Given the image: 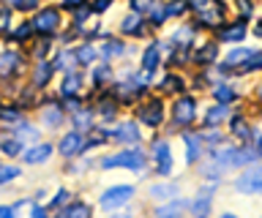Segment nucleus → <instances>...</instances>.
Returning a JSON list of instances; mask_svg holds the SVG:
<instances>
[{
  "mask_svg": "<svg viewBox=\"0 0 262 218\" xmlns=\"http://www.w3.org/2000/svg\"><path fill=\"white\" fill-rule=\"evenodd\" d=\"M139 120L147 126H159L161 123V101H150L139 109Z\"/></svg>",
  "mask_w": 262,
  "mask_h": 218,
  "instance_id": "6e6552de",
  "label": "nucleus"
},
{
  "mask_svg": "<svg viewBox=\"0 0 262 218\" xmlns=\"http://www.w3.org/2000/svg\"><path fill=\"white\" fill-rule=\"evenodd\" d=\"M82 3V0H66V3L63 6H69V9H77V6Z\"/></svg>",
  "mask_w": 262,
  "mask_h": 218,
  "instance_id": "58836bf2",
  "label": "nucleus"
},
{
  "mask_svg": "<svg viewBox=\"0 0 262 218\" xmlns=\"http://www.w3.org/2000/svg\"><path fill=\"white\" fill-rule=\"evenodd\" d=\"M69 199H71V193H69V191H57V197H55L52 205H63V202H69Z\"/></svg>",
  "mask_w": 262,
  "mask_h": 218,
  "instance_id": "c9c22d12",
  "label": "nucleus"
},
{
  "mask_svg": "<svg viewBox=\"0 0 262 218\" xmlns=\"http://www.w3.org/2000/svg\"><path fill=\"white\" fill-rule=\"evenodd\" d=\"M110 3H112V0H96L93 9H96V11H104V9H110Z\"/></svg>",
  "mask_w": 262,
  "mask_h": 218,
  "instance_id": "4c0bfd02",
  "label": "nucleus"
},
{
  "mask_svg": "<svg viewBox=\"0 0 262 218\" xmlns=\"http://www.w3.org/2000/svg\"><path fill=\"white\" fill-rule=\"evenodd\" d=\"M112 139H118V142H137V139H139V134H137V128L131 126V123H123L118 131L112 134Z\"/></svg>",
  "mask_w": 262,
  "mask_h": 218,
  "instance_id": "9b49d317",
  "label": "nucleus"
},
{
  "mask_svg": "<svg viewBox=\"0 0 262 218\" xmlns=\"http://www.w3.org/2000/svg\"><path fill=\"white\" fill-rule=\"evenodd\" d=\"M164 11H167V14H183V11H186V3H183V0H175V3L167 6Z\"/></svg>",
  "mask_w": 262,
  "mask_h": 218,
  "instance_id": "c756f323",
  "label": "nucleus"
},
{
  "mask_svg": "<svg viewBox=\"0 0 262 218\" xmlns=\"http://www.w3.org/2000/svg\"><path fill=\"white\" fill-rule=\"evenodd\" d=\"M208 210H210L208 199H202V202H194V205H191V213H196V215H208Z\"/></svg>",
  "mask_w": 262,
  "mask_h": 218,
  "instance_id": "c85d7f7f",
  "label": "nucleus"
},
{
  "mask_svg": "<svg viewBox=\"0 0 262 218\" xmlns=\"http://www.w3.org/2000/svg\"><path fill=\"white\" fill-rule=\"evenodd\" d=\"M77 60L79 63H90V60H93V50H79L77 52Z\"/></svg>",
  "mask_w": 262,
  "mask_h": 218,
  "instance_id": "473e14b6",
  "label": "nucleus"
},
{
  "mask_svg": "<svg viewBox=\"0 0 262 218\" xmlns=\"http://www.w3.org/2000/svg\"><path fill=\"white\" fill-rule=\"evenodd\" d=\"M0 117H3V120H8V123H19V120H22V112H19V109H11V107H8V109H0Z\"/></svg>",
  "mask_w": 262,
  "mask_h": 218,
  "instance_id": "b1692460",
  "label": "nucleus"
},
{
  "mask_svg": "<svg viewBox=\"0 0 262 218\" xmlns=\"http://www.w3.org/2000/svg\"><path fill=\"white\" fill-rule=\"evenodd\" d=\"M30 30H33L30 25H25V28H19V30H16V33H14V38H28V36H30Z\"/></svg>",
  "mask_w": 262,
  "mask_h": 218,
  "instance_id": "e433bc0d",
  "label": "nucleus"
},
{
  "mask_svg": "<svg viewBox=\"0 0 262 218\" xmlns=\"http://www.w3.org/2000/svg\"><path fill=\"white\" fill-rule=\"evenodd\" d=\"M14 177H19V169L16 166H0V183H8Z\"/></svg>",
  "mask_w": 262,
  "mask_h": 218,
  "instance_id": "393cba45",
  "label": "nucleus"
},
{
  "mask_svg": "<svg viewBox=\"0 0 262 218\" xmlns=\"http://www.w3.org/2000/svg\"><path fill=\"white\" fill-rule=\"evenodd\" d=\"M194 109H196V101L191 99V95H183L178 104H175V112H172V117H175L178 126H186L194 120Z\"/></svg>",
  "mask_w": 262,
  "mask_h": 218,
  "instance_id": "7ed1b4c3",
  "label": "nucleus"
},
{
  "mask_svg": "<svg viewBox=\"0 0 262 218\" xmlns=\"http://www.w3.org/2000/svg\"><path fill=\"white\" fill-rule=\"evenodd\" d=\"M16 66H19V55H14V52L0 55V74H14Z\"/></svg>",
  "mask_w": 262,
  "mask_h": 218,
  "instance_id": "f8f14e48",
  "label": "nucleus"
},
{
  "mask_svg": "<svg viewBox=\"0 0 262 218\" xmlns=\"http://www.w3.org/2000/svg\"><path fill=\"white\" fill-rule=\"evenodd\" d=\"M172 193H175V188H172V185H153V188H150V197H159V199L172 197Z\"/></svg>",
  "mask_w": 262,
  "mask_h": 218,
  "instance_id": "a878e982",
  "label": "nucleus"
},
{
  "mask_svg": "<svg viewBox=\"0 0 262 218\" xmlns=\"http://www.w3.org/2000/svg\"><path fill=\"white\" fill-rule=\"evenodd\" d=\"M183 142H186V161H188V164H194V161L200 158V139H196L194 134H186Z\"/></svg>",
  "mask_w": 262,
  "mask_h": 218,
  "instance_id": "9d476101",
  "label": "nucleus"
},
{
  "mask_svg": "<svg viewBox=\"0 0 262 218\" xmlns=\"http://www.w3.org/2000/svg\"><path fill=\"white\" fill-rule=\"evenodd\" d=\"M235 185H237V191H243V193H259L262 191V172L259 169H251V172L241 175V180Z\"/></svg>",
  "mask_w": 262,
  "mask_h": 218,
  "instance_id": "423d86ee",
  "label": "nucleus"
},
{
  "mask_svg": "<svg viewBox=\"0 0 262 218\" xmlns=\"http://www.w3.org/2000/svg\"><path fill=\"white\" fill-rule=\"evenodd\" d=\"M175 213H180V202H172L169 207H161L159 210V215H175Z\"/></svg>",
  "mask_w": 262,
  "mask_h": 218,
  "instance_id": "2f4dec72",
  "label": "nucleus"
},
{
  "mask_svg": "<svg viewBox=\"0 0 262 218\" xmlns=\"http://www.w3.org/2000/svg\"><path fill=\"white\" fill-rule=\"evenodd\" d=\"M49 77H52V66H49V63H38L36 74H33V85H36V87L47 85V82H49Z\"/></svg>",
  "mask_w": 262,
  "mask_h": 218,
  "instance_id": "ddd939ff",
  "label": "nucleus"
},
{
  "mask_svg": "<svg viewBox=\"0 0 262 218\" xmlns=\"http://www.w3.org/2000/svg\"><path fill=\"white\" fill-rule=\"evenodd\" d=\"M14 213V207H0V215H11Z\"/></svg>",
  "mask_w": 262,
  "mask_h": 218,
  "instance_id": "ea45409f",
  "label": "nucleus"
},
{
  "mask_svg": "<svg viewBox=\"0 0 262 218\" xmlns=\"http://www.w3.org/2000/svg\"><path fill=\"white\" fill-rule=\"evenodd\" d=\"M36 136H38V134H36V128L19 120V128H16V139H19V142H33Z\"/></svg>",
  "mask_w": 262,
  "mask_h": 218,
  "instance_id": "dca6fc26",
  "label": "nucleus"
},
{
  "mask_svg": "<svg viewBox=\"0 0 262 218\" xmlns=\"http://www.w3.org/2000/svg\"><path fill=\"white\" fill-rule=\"evenodd\" d=\"M213 95H216V101H221V104H229V101H235V93L229 90V87H216V90H213Z\"/></svg>",
  "mask_w": 262,
  "mask_h": 218,
  "instance_id": "4be33fe9",
  "label": "nucleus"
},
{
  "mask_svg": "<svg viewBox=\"0 0 262 218\" xmlns=\"http://www.w3.org/2000/svg\"><path fill=\"white\" fill-rule=\"evenodd\" d=\"M123 33H139V17H128L123 22Z\"/></svg>",
  "mask_w": 262,
  "mask_h": 218,
  "instance_id": "cd10ccee",
  "label": "nucleus"
},
{
  "mask_svg": "<svg viewBox=\"0 0 262 218\" xmlns=\"http://www.w3.org/2000/svg\"><path fill=\"white\" fill-rule=\"evenodd\" d=\"M126 50H123V44L120 41H106L104 44V50H101V55L104 58H115V55H123Z\"/></svg>",
  "mask_w": 262,
  "mask_h": 218,
  "instance_id": "6ab92c4d",
  "label": "nucleus"
},
{
  "mask_svg": "<svg viewBox=\"0 0 262 218\" xmlns=\"http://www.w3.org/2000/svg\"><path fill=\"white\" fill-rule=\"evenodd\" d=\"M134 197V188H128V185H118V188H110L101 193V205L104 207H115V205H123V202H128Z\"/></svg>",
  "mask_w": 262,
  "mask_h": 218,
  "instance_id": "20e7f679",
  "label": "nucleus"
},
{
  "mask_svg": "<svg viewBox=\"0 0 262 218\" xmlns=\"http://www.w3.org/2000/svg\"><path fill=\"white\" fill-rule=\"evenodd\" d=\"M213 58H216V44H208V50L196 55V63H210Z\"/></svg>",
  "mask_w": 262,
  "mask_h": 218,
  "instance_id": "bb28decb",
  "label": "nucleus"
},
{
  "mask_svg": "<svg viewBox=\"0 0 262 218\" xmlns=\"http://www.w3.org/2000/svg\"><path fill=\"white\" fill-rule=\"evenodd\" d=\"M6 3H11L14 9H33V6H36V0H6Z\"/></svg>",
  "mask_w": 262,
  "mask_h": 218,
  "instance_id": "7c9ffc66",
  "label": "nucleus"
},
{
  "mask_svg": "<svg viewBox=\"0 0 262 218\" xmlns=\"http://www.w3.org/2000/svg\"><path fill=\"white\" fill-rule=\"evenodd\" d=\"M145 71H153L156 66H159V44H153V46H147V52H145Z\"/></svg>",
  "mask_w": 262,
  "mask_h": 218,
  "instance_id": "2eb2a0df",
  "label": "nucleus"
},
{
  "mask_svg": "<svg viewBox=\"0 0 262 218\" xmlns=\"http://www.w3.org/2000/svg\"><path fill=\"white\" fill-rule=\"evenodd\" d=\"M49 153H52V144H38V148H30L28 153L22 156L25 164H41V161L49 158Z\"/></svg>",
  "mask_w": 262,
  "mask_h": 218,
  "instance_id": "1a4fd4ad",
  "label": "nucleus"
},
{
  "mask_svg": "<svg viewBox=\"0 0 262 218\" xmlns=\"http://www.w3.org/2000/svg\"><path fill=\"white\" fill-rule=\"evenodd\" d=\"M153 158L159 164V175H169L172 161H169V144L167 142H156L153 144Z\"/></svg>",
  "mask_w": 262,
  "mask_h": 218,
  "instance_id": "0eeeda50",
  "label": "nucleus"
},
{
  "mask_svg": "<svg viewBox=\"0 0 262 218\" xmlns=\"http://www.w3.org/2000/svg\"><path fill=\"white\" fill-rule=\"evenodd\" d=\"M221 120H227V107H213V109L208 112V117H205V123H208V126H216V123H221Z\"/></svg>",
  "mask_w": 262,
  "mask_h": 218,
  "instance_id": "a211bd4d",
  "label": "nucleus"
},
{
  "mask_svg": "<svg viewBox=\"0 0 262 218\" xmlns=\"http://www.w3.org/2000/svg\"><path fill=\"white\" fill-rule=\"evenodd\" d=\"M85 136H82L79 131H71V134H66L63 139H60V153L66 158H74V156H79L82 150H85Z\"/></svg>",
  "mask_w": 262,
  "mask_h": 218,
  "instance_id": "f03ea898",
  "label": "nucleus"
},
{
  "mask_svg": "<svg viewBox=\"0 0 262 218\" xmlns=\"http://www.w3.org/2000/svg\"><path fill=\"white\" fill-rule=\"evenodd\" d=\"M88 213H90L88 205H74V207H63L60 210V215H88Z\"/></svg>",
  "mask_w": 262,
  "mask_h": 218,
  "instance_id": "5701e85b",
  "label": "nucleus"
},
{
  "mask_svg": "<svg viewBox=\"0 0 262 218\" xmlns=\"http://www.w3.org/2000/svg\"><path fill=\"white\" fill-rule=\"evenodd\" d=\"M77 87H79V77H77V74H66L63 85H60V93L66 95V99H69V95L77 93Z\"/></svg>",
  "mask_w": 262,
  "mask_h": 218,
  "instance_id": "4468645a",
  "label": "nucleus"
},
{
  "mask_svg": "<svg viewBox=\"0 0 262 218\" xmlns=\"http://www.w3.org/2000/svg\"><path fill=\"white\" fill-rule=\"evenodd\" d=\"M57 25H60V14H57L55 9H44L36 17V22H33V28H36L38 33H52Z\"/></svg>",
  "mask_w": 262,
  "mask_h": 218,
  "instance_id": "39448f33",
  "label": "nucleus"
},
{
  "mask_svg": "<svg viewBox=\"0 0 262 218\" xmlns=\"http://www.w3.org/2000/svg\"><path fill=\"white\" fill-rule=\"evenodd\" d=\"M0 148H3V153H8V156H19L22 142L19 139H6V142H0Z\"/></svg>",
  "mask_w": 262,
  "mask_h": 218,
  "instance_id": "aec40b11",
  "label": "nucleus"
},
{
  "mask_svg": "<svg viewBox=\"0 0 262 218\" xmlns=\"http://www.w3.org/2000/svg\"><path fill=\"white\" fill-rule=\"evenodd\" d=\"M101 166H123V169H142L145 166V156L139 150H126V153H118V156H106L101 161Z\"/></svg>",
  "mask_w": 262,
  "mask_h": 218,
  "instance_id": "f257e3e1",
  "label": "nucleus"
},
{
  "mask_svg": "<svg viewBox=\"0 0 262 218\" xmlns=\"http://www.w3.org/2000/svg\"><path fill=\"white\" fill-rule=\"evenodd\" d=\"M131 3H134V11H145V9H150V0H131Z\"/></svg>",
  "mask_w": 262,
  "mask_h": 218,
  "instance_id": "72a5a7b5",
  "label": "nucleus"
},
{
  "mask_svg": "<svg viewBox=\"0 0 262 218\" xmlns=\"http://www.w3.org/2000/svg\"><path fill=\"white\" fill-rule=\"evenodd\" d=\"M106 77H110V68H106V66H101V68H98L96 74H93V79H96V82H104Z\"/></svg>",
  "mask_w": 262,
  "mask_h": 218,
  "instance_id": "f704fd0d",
  "label": "nucleus"
},
{
  "mask_svg": "<svg viewBox=\"0 0 262 218\" xmlns=\"http://www.w3.org/2000/svg\"><path fill=\"white\" fill-rule=\"evenodd\" d=\"M243 33H246V28H243V25H235L232 30H221L219 38H221V41H241Z\"/></svg>",
  "mask_w": 262,
  "mask_h": 218,
  "instance_id": "f3484780",
  "label": "nucleus"
},
{
  "mask_svg": "<svg viewBox=\"0 0 262 218\" xmlns=\"http://www.w3.org/2000/svg\"><path fill=\"white\" fill-rule=\"evenodd\" d=\"M60 120H63V112L57 109V107H49V109L44 112V123H47V126H57Z\"/></svg>",
  "mask_w": 262,
  "mask_h": 218,
  "instance_id": "412c9836",
  "label": "nucleus"
}]
</instances>
